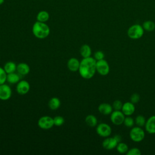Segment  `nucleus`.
Instances as JSON below:
<instances>
[{"mask_svg": "<svg viewBox=\"0 0 155 155\" xmlns=\"http://www.w3.org/2000/svg\"><path fill=\"white\" fill-rule=\"evenodd\" d=\"M117 140L116 139L114 136L113 137H107L103 140L102 145L104 148L107 150H111L115 148L118 144Z\"/></svg>", "mask_w": 155, "mask_h": 155, "instance_id": "9b49d317", "label": "nucleus"}, {"mask_svg": "<svg viewBox=\"0 0 155 155\" xmlns=\"http://www.w3.org/2000/svg\"><path fill=\"white\" fill-rule=\"evenodd\" d=\"M140 99V97L139 94L136 93L132 94V95L130 96V102L134 104L138 103Z\"/></svg>", "mask_w": 155, "mask_h": 155, "instance_id": "2f4dec72", "label": "nucleus"}, {"mask_svg": "<svg viewBox=\"0 0 155 155\" xmlns=\"http://www.w3.org/2000/svg\"><path fill=\"white\" fill-rule=\"evenodd\" d=\"M134 120L131 117H130V116H127L125 117L123 124L128 128H132L134 126Z\"/></svg>", "mask_w": 155, "mask_h": 155, "instance_id": "a878e982", "label": "nucleus"}, {"mask_svg": "<svg viewBox=\"0 0 155 155\" xmlns=\"http://www.w3.org/2000/svg\"><path fill=\"white\" fill-rule=\"evenodd\" d=\"M146 131L149 134H155V115L150 116L145 125Z\"/></svg>", "mask_w": 155, "mask_h": 155, "instance_id": "f8f14e48", "label": "nucleus"}, {"mask_svg": "<svg viewBox=\"0 0 155 155\" xmlns=\"http://www.w3.org/2000/svg\"><path fill=\"white\" fill-rule=\"evenodd\" d=\"M121 111L125 114V116H131L135 111L134 104L131 102L130 101L126 102L124 104H123Z\"/></svg>", "mask_w": 155, "mask_h": 155, "instance_id": "ddd939ff", "label": "nucleus"}, {"mask_svg": "<svg viewBox=\"0 0 155 155\" xmlns=\"http://www.w3.org/2000/svg\"><path fill=\"white\" fill-rule=\"evenodd\" d=\"M30 85L28 81L25 80H20L16 85V90L18 94L21 95L26 94L30 90Z\"/></svg>", "mask_w": 155, "mask_h": 155, "instance_id": "9d476101", "label": "nucleus"}, {"mask_svg": "<svg viewBox=\"0 0 155 155\" xmlns=\"http://www.w3.org/2000/svg\"><path fill=\"white\" fill-rule=\"evenodd\" d=\"M50 18L49 13L45 10H42L40 11L36 16V19L39 22H47Z\"/></svg>", "mask_w": 155, "mask_h": 155, "instance_id": "4be33fe9", "label": "nucleus"}, {"mask_svg": "<svg viewBox=\"0 0 155 155\" xmlns=\"http://www.w3.org/2000/svg\"><path fill=\"white\" fill-rule=\"evenodd\" d=\"M114 137L116 138V139L117 140L118 142H121V140H122V137H121L120 135H119V134L114 135Z\"/></svg>", "mask_w": 155, "mask_h": 155, "instance_id": "473e14b6", "label": "nucleus"}, {"mask_svg": "<svg viewBox=\"0 0 155 155\" xmlns=\"http://www.w3.org/2000/svg\"><path fill=\"white\" fill-rule=\"evenodd\" d=\"M96 71L101 76H106L110 72V66L107 61L104 59L96 61Z\"/></svg>", "mask_w": 155, "mask_h": 155, "instance_id": "423d86ee", "label": "nucleus"}, {"mask_svg": "<svg viewBox=\"0 0 155 155\" xmlns=\"http://www.w3.org/2000/svg\"><path fill=\"white\" fill-rule=\"evenodd\" d=\"M130 137L134 142H140L145 138V131L140 127H133L130 132Z\"/></svg>", "mask_w": 155, "mask_h": 155, "instance_id": "20e7f679", "label": "nucleus"}, {"mask_svg": "<svg viewBox=\"0 0 155 155\" xmlns=\"http://www.w3.org/2000/svg\"><path fill=\"white\" fill-rule=\"evenodd\" d=\"M12 95V90L11 87L5 84L0 85V99L2 101L8 100Z\"/></svg>", "mask_w": 155, "mask_h": 155, "instance_id": "1a4fd4ad", "label": "nucleus"}, {"mask_svg": "<svg viewBox=\"0 0 155 155\" xmlns=\"http://www.w3.org/2000/svg\"><path fill=\"white\" fill-rule=\"evenodd\" d=\"M30 70L29 65L25 62H20L17 65L16 71L18 74L22 76L27 75L29 73Z\"/></svg>", "mask_w": 155, "mask_h": 155, "instance_id": "dca6fc26", "label": "nucleus"}, {"mask_svg": "<svg viewBox=\"0 0 155 155\" xmlns=\"http://www.w3.org/2000/svg\"><path fill=\"white\" fill-rule=\"evenodd\" d=\"M48 107L52 110H56L58 109L61 106V101L56 97H53L48 101Z\"/></svg>", "mask_w": 155, "mask_h": 155, "instance_id": "a211bd4d", "label": "nucleus"}, {"mask_svg": "<svg viewBox=\"0 0 155 155\" xmlns=\"http://www.w3.org/2000/svg\"><path fill=\"white\" fill-rule=\"evenodd\" d=\"M144 33V29L139 24H134L130 26L127 30L128 36L132 39H139L141 38Z\"/></svg>", "mask_w": 155, "mask_h": 155, "instance_id": "7ed1b4c3", "label": "nucleus"}, {"mask_svg": "<svg viewBox=\"0 0 155 155\" xmlns=\"http://www.w3.org/2000/svg\"><path fill=\"white\" fill-rule=\"evenodd\" d=\"M80 66V61L76 58H71L67 62V67L71 71H78Z\"/></svg>", "mask_w": 155, "mask_h": 155, "instance_id": "4468645a", "label": "nucleus"}, {"mask_svg": "<svg viewBox=\"0 0 155 155\" xmlns=\"http://www.w3.org/2000/svg\"><path fill=\"white\" fill-rule=\"evenodd\" d=\"M20 74L15 72L8 73L7 75V81L11 84H17L20 81Z\"/></svg>", "mask_w": 155, "mask_h": 155, "instance_id": "6ab92c4d", "label": "nucleus"}, {"mask_svg": "<svg viewBox=\"0 0 155 155\" xmlns=\"http://www.w3.org/2000/svg\"><path fill=\"white\" fill-rule=\"evenodd\" d=\"M7 73L4 68L0 67V85L5 84L7 81Z\"/></svg>", "mask_w": 155, "mask_h": 155, "instance_id": "cd10ccee", "label": "nucleus"}, {"mask_svg": "<svg viewBox=\"0 0 155 155\" xmlns=\"http://www.w3.org/2000/svg\"><path fill=\"white\" fill-rule=\"evenodd\" d=\"M96 61L94 58L88 57L83 58L80 62V66L78 70L80 76L85 79L92 78L96 72Z\"/></svg>", "mask_w": 155, "mask_h": 155, "instance_id": "f257e3e1", "label": "nucleus"}, {"mask_svg": "<svg viewBox=\"0 0 155 155\" xmlns=\"http://www.w3.org/2000/svg\"><path fill=\"white\" fill-rule=\"evenodd\" d=\"M32 32L33 35L38 39H43L48 37L50 34V30L45 22L36 21L32 27Z\"/></svg>", "mask_w": 155, "mask_h": 155, "instance_id": "f03ea898", "label": "nucleus"}, {"mask_svg": "<svg viewBox=\"0 0 155 155\" xmlns=\"http://www.w3.org/2000/svg\"><path fill=\"white\" fill-rule=\"evenodd\" d=\"M38 125L42 130H49L54 126L53 118L49 116H43L39 119Z\"/></svg>", "mask_w": 155, "mask_h": 155, "instance_id": "39448f33", "label": "nucleus"}, {"mask_svg": "<svg viewBox=\"0 0 155 155\" xmlns=\"http://www.w3.org/2000/svg\"><path fill=\"white\" fill-rule=\"evenodd\" d=\"M146 119L145 118V117L142 115H138L136 116L134 122L135 124H136L137 126L138 127H143L145 126V123H146Z\"/></svg>", "mask_w": 155, "mask_h": 155, "instance_id": "393cba45", "label": "nucleus"}, {"mask_svg": "<svg viewBox=\"0 0 155 155\" xmlns=\"http://www.w3.org/2000/svg\"><path fill=\"white\" fill-rule=\"evenodd\" d=\"M85 122L86 124L90 127H94L97 126V119L93 114L87 115L85 119Z\"/></svg>", "mask_w": 155, "mask_h": 155, "instance_id": "412c9836", "label": "nucleus"}, {"mask_svg": "<svg viewBox=\"0 0 155 155\" xmlns=\"http://www.w3.org/2000/svg\"><path fill=\"white\" fill-rule=\"evenodd\" d=\"M53 122H54V125L56 127H60L64 124L65 119L62 116H57L53 117Z\"/></svg>", "mask_w": 155, "mask_h": 155, "instance_id": "bb28decb", "label": "nucleus"}, {"mask_svg": "<svg viewBox=\"0 0 155 155\" xmlns=\"http://www.w3.org/2000/svg\"><path fill=\"white\" fill-rule=\"evenodd\" d=\"M98 110L100 113L104 115L110 114L113 111L111 105L108 103H102L98 106Z\"/></svg>", "mask_w": 155, "mask_h": 155, "instance_id": "2eb2a0df", "label": "nucleus"}, {"mask_svg": "<svg viewBox=\"0 0 155 155\" xmlns=\"http://www.w3.org/2000/svg\"><path fill=\"white\" fill-rule=\"evenodd\" d=\"M4 0H0V5L4 3Z\"/></svg>", "mask_w": 155, "mask_h": 155, "instance_id": "72a5a7b5", "label": "nucleus"}, {"mask_svg": "<svg viewBox=\"0 0 155 155\" xmlns=\"http://www.w3.org/2000/svg\"><path fill=\"white\" fill-rule=\"evenodd\" d=\"M123 104L120 100H116L113 102L112 107L114 110H121Z\"/></svg>", "mask_w": 155, "mask_h": 155, "instance_id": "c85d7f7f", "label": "nucleus"}, {"mask_svg": "<svg viewBox=\"0 0 155 155\" xmlns=\"http://www.w3.org/2000/svg\"><path fill=\"white\" fill-rule=\"evenodd\" d=\"M91 47L88 44H84L80 48V54L83 58L90 57L91 55Z\"/></svg>", "mask_w": 155, "mask_h": 155, "instance_id": "f3484780", "label": "nucleus"}, {"mask_svg": "<svg viewBox=\"0 0 155 155\" xmlns=\"http://www.w3.org/2000/svg\"><path fill=\"white\" fill-rule=\"evenodd\" d=\"M125 117V114L121 110H114L110 114V120L111 122L116 125L123 124Z\"/></svg>", "mask_w": 155, "mask_h": 155, "instance_id": "6e6552de", "label": "nucleus"}, {"mask_svg": "<svg viewBox=\"0 0 155 155\" xmlns=\"http://www.w3.org/2000/svg\"><path fill=\"white\" fill-rule=\"evenodd\" d=\"M104 57H105V54L104 52L102 51H97L94 53L93 58L95 59L96 61L104 59Z\"/></svg>", "mask_w": 155, "mask_h": 155, "instance_id": "7c9ffc66", "label": "nucleus"}, {"mask_svg": "<svg viewBox=\"0 0 155 155\" xmlns=\"http://www.w3.org/2000/svg\"><path fill=\"white\" fill-rule=\"evenodd\" d=\"M17 65L13 61L7 62L4 65V69L7 74L15 72L16 71Z\"/></svg>", "mask_w": 155, "mask_h": 155, "instance_id": "aec40b11", "label": "nucleus"}, {"mask_svg": "<svg viewBox=\"0 0 155 155\" xmlns=\"http://www.w3.org/2000/svg\"><path fill=\"white\" fill-rule=\"evenodd\" d=\"M142 27L144 30L152 31L155 29V23L152 21H146L143 23Z\"/></svg>", "mask_w": 155, "mask_h": 155, "instance_id": "5701e85b", "label": "nucleus"}, {"mask_svg": "<svg viewBox=\"0 0 155 155\" xmlns=\"http://www.w3.org/2000/svg\"><path fill=\"white\" fill-rule=\"evenodd\" d=\"M97 134L102 137H109L111 134V127L106 123H101L96 126Z\"/></svg>", "mask_w": 155, "mask_h": 155, "instance_id": "0eeeda50", "label": "nucleus"}, {"mask_svg": "<svg viewBox=\"0 0 155 155\" xmlns=\"http://www.w3.org/2000/svg\"><path fill=\"white\" fill-rule=\"evenodd\" d=\"M116 150L120 154H126L128 150V147L125 143L120 142L116 146Z\"/></svg>", "mask_w": 155, "mask_h": 155, "instance_id": "b1692460", "label": "nucleus"}, {"mask_svg": "<svg viewBox=\"0 0 155 155\" xmlns=\"http://www.w3.org/2000/svg\"><path fill=\"white\" fill-rule=\"evenodd\" d=\"M127 155H140L141 151L137 148H132L128 149V151L126 153Z\"/></svg>", "mask_w": 155, "mask_h": 155, "instance_id": "c756f323", "label": "nucleus"}]
</instances>
